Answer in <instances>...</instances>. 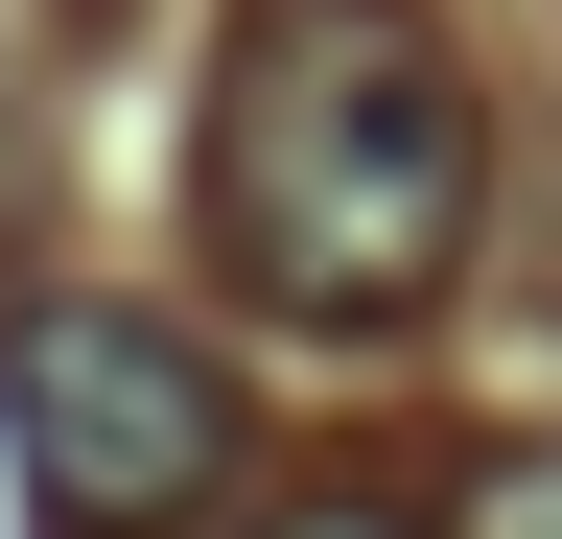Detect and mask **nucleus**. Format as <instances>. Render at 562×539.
I'll use <instances>...</instances> for the list:
<instances>
[{
  "label": "nucleus",
  "mask_w": 562,
  "mask_h": 539,
  "mask_svg": "<svg viewBox=\"0 0 562 539\" xmlns=\"http://www.w3.org/2000/svg\"><path fill=\"white\" fill-rule=\"evenodd\" d=\"M469 212H492V94L422 0H235L188 117V235L235 305H281L305 352H375L469 282Z\"/></svg>",
  "instance_id": "1"
},
{
  "label": "nucleus",
  "mask_w": 562,
  "mask_h": 539,
  "mask_svg": "<svg viewBox=\"0 0 562 539\" xmlns=\"http://www.w3.org/2000/svg\"><path fill=\"white\" fill-rule=\"evenodd\" d=\"M281 539H398V516H281Z\"/></svg>",
  "instance_id": "4"
},
{
  "label": "nucleus",
  "mask_w": 562,
  "mask_h": 539,
  "mask_svg": "<svg viewBox=\"0 0 562 539\" xmlns=\"http://www.w3.org/2000/svg\"><path fill=\"white\" fill-rule=\"evenodd\" d=\"M446 539H562V446H516V469H469V516Z\"/></svg>",
  "instance_id": "3"
},
{
  "label": "nucleus",
  "mask_w": 562,
  "mask_h": 539,
  "mask_svg": "<svg viewBox=\"0 0 562 539\" xmlns=\"http://www.w3.org/2000/svg\"><path fill=\"white\" fill-rule=\"evenodd\" d=\"M0 446H24V493L47 516H94V539H165L235 493V375L188 352L165 305H24L0 328Z\"/></svg>",
  "instance_id": "2"
}]
</instances>
